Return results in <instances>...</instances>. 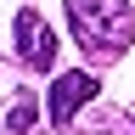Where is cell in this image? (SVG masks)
<instances>
[{
  "label": "cell",
  "instance_id": "6da1fadb",
  "mask_svg": "<svg viewBox=\"0 0 135 135\" xmlns=\"http://www.w3.org/2000/svg\"><path fill=\"white\" fill-rule=\"evenodd\" d=\"M68 23H73V40L90 62L124 56L135 40V6L129 0H68Z\"/></svg>",
  "mask_w": 135,
  "mask_h": 135
},
{
  "label": "cell",
  "instance_id": "7a4b0ae2",
  "mask_svg": "<svg viewBox=\"0 0 135 135\" xmlns=\"http://www.w3.org/2000/svg\"><path fill=\"white\" fill-rule=\"evenodd\" d=\"M90 96H96V73H90V68H68V73H56V84H51V96H45L51 124L68 129V124H73V113H79Z\"/></svg>",
  "mask_w": 135,
  "mask_h": 135
},
{
  "label": "cell",
  "instance_id": "277c9868",
  "mask_svg": "<svg viewBox=\"0 0 135 135\" xmlns=\"http://www.w3.org/2000/svg\"><path fill=\"white\" fill-rule=\"evenodd\" d=\"M34 118H40V101H34V96H23V101L11 107V118H6V129H11V135H28V129H34Z\"/></svg>",
  "mask_w": 135,
  "mask_h": 135
},
{
  "label": "cell",
  "instance_id": "3957f363",
  "mask_svg": "<svg viewBox=\"0 0 135 135\" xmlns=\"http://www.w3.org/2000/svg\"><path fill=\"white\" fill-rule=\"evenodd\" d=\"M11 40H17V56H23L28 68H51L56 62V34H51V23L34 6H23L11 17Z\"/></svg>",
  "mask_w": 135,
  "mask_h": 135
}]
</instances>
